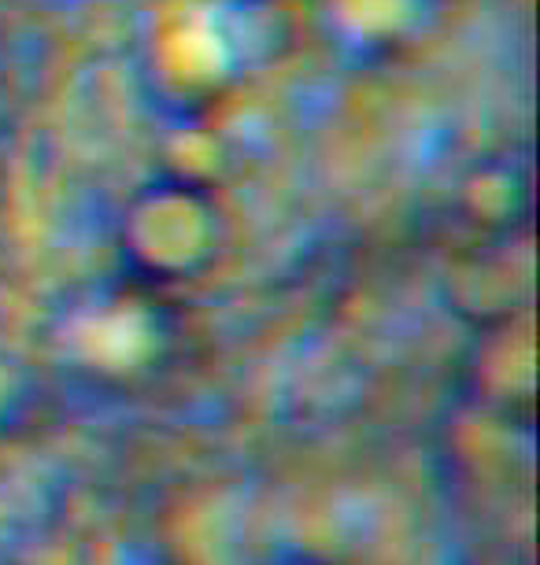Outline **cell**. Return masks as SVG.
Segmentation results:
<instances>
[{"label": "cell", "mask_w": 540, "mask_h": 565, "mask_svg": "<svg viewBox=\"0 0 540 565\" xmlns=\"http://www.w3.org/2000/svg\"><path fill=\"white\" fill-rule=\"evenodd\" d=\"M285 41L289 15L278 0H200L163 19L152 49L167 89L193 100L267 67Z\"/></svg>", "instance_id": "cell-1"}, {"label": "cell", "mask_w": 540, "mask_h": 565, "mask_svg": "<svg viewBox=\"0 0 540 565\" xmlns=\"http://www.w3.org/2000/svg\"><path fill=\"white\" fill-rule=\"evenodd\" d=\"M123 244L145 270L182 274L208 263L219 244V204L204 185L156 178L123 215Z\"/></svg>", "instance_id": "cell-2"}, {"label": "cell", "mask_w": 540, "mask_h": 565, "mask_svg": "<svg viewBox=\"0 0 540 565\" xmlns=\"http://www.w3.org/2000/svg\"><path fill=\"white\" fill-rule=\"evenodd\" d=\"M337 49L374 60L415 45L441 19L444 0H311Z\"/></svg>", "instance_id": "cell-3"}]
</instances>
